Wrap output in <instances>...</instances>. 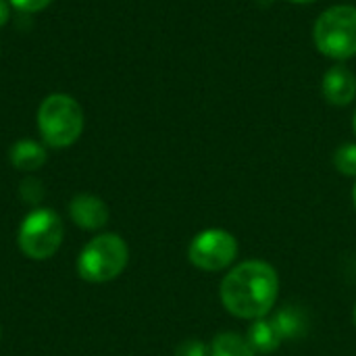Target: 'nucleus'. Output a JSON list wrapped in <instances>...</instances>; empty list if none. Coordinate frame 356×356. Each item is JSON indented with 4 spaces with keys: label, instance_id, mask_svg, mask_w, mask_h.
I'll return each mask as SVG.
<instances>
[{
    "label": "nucleus",
    "instance_id": "obj_1",
    "mask_svg": "<svg viewBox=\"0 0 356 356\" xmlns=\"http://www.w3.org/2000/svg\"><path fill=\"white\" fill-rule=\"evenodd\" d=\"M280 296V275L273 265L261 259L242 261L225 273L219 298L225 311L244 321L269 317Z\"/></svg>",
    "mask_w": 356,
    "mask_h": 356
},
{
    "label": "nucleus",
    "instance_id": "obj_2",
    "mask_svg": "<svg viewBox=\"0 0 356 356\" xmlns=\"http://www.w3.org/2000/svg\"><path fill=\"white\" fill-rule=\"evenodd\" d=\"M38 129L46 146L69 148L83 131V108L69 94H50L38 108Z\"/></svg>",
    "mask_w": 356,
    "mask_h": 356
},
{
    "label": "nucleus",
    "instance_id": "obj_3",
    "mask_svg": "<svg viewBox=\"0 0 356 356\" xmlns=\"http://www.w3.org/2000/svg\"><path fill=\"white\" fill-rule=\"evenodd\" d=\"M127 261V242L119 234H100L81 248L77 257V275L90 284H106L125 271Z\"/></svg>",
    "mask_w": 356,
    "mask_h": 356
},
{
    "label": "nucleus",
    "instance_id": "obj_4",
    "mask_svg": "<svg viewBox=\"0 0 356 356\" xmlns=\"http://www.w3.org/2000/svg\"><path fill=\"white\" fill-rule=\"evenodd\" d=\"M313 40L317 50L334 60L356 56V6L338 4L327 8L315 21Z\"/></svg>",
    "mask_w": 356,
    "mask_h": 356
},
{
    "label": "nucleus",
    "instance_id": "obj_5",
    "mask_svg": "<svg viewBox=\"0 0 356 356\" xmlns=\"http://www.w3.org/2000/svg\"><path fill=\"white\" fill-rule=\"evenodd\" d=\"M65 238L63 219L52 209H33L21 221L17 242L21 252L33 261H46L56 254Z\"/></svg>",
    "mask_w": 356,
    "mask_h": 356
},
{
    "label": "nucleus",
    "instance_id": "obj_6",
    "mask_svg": "<svg viewBox=\"0 0 356 356\" xmlns=\"http://www.w3.org/2000/svg\"><path fill=\"white\" fill-rule=\"evenodd\" d=\"M238 240L234 234L211 227L194 236L188 246V261L207 273H217L234 265L238 257Z\"/></svg>",
    "mask_w": 356,
    "mask_h": 356
},
{
    "label": "nucleus",
    "instance_id": "obj_7",
    "mask_svg": "<svg viewBox=\"0 0 356 356\" xmlns=\"http://www.w3.org/2000/svg\"><path fill=\"white\" fill-rule=\"evenodd\" d=\"M69 217L77 227L96 232L108 223L111 213L102 198H98L94 194H77L69 202Z\"/></svg>",
    "mask_w": 356,
    "mask_h": 356
},
{
    "label": "nucleus",
    "instance_id": "obj_8",
    "mask_svg": "<svg viewBox=\"0 0 356 356\" xmlns=\"http://www.w3.org/2000/svg\"><path fill=\"white\" fill-rule=\"evenodd\" d=\"M321 92L330 104L346 106L356 98V75L346 65H334L323 75Z\"/></svg>",
    "mask_w": 356,
    "mask_h": 356
},
{
    "label": "nucleus",
    "instance_id": "obj_9",
    "mask_svg": "<svg viewBox=\"0 0 356 356\" xmlns=\"http://www.w3.org/2000/svg\"><path fill=\"white\" fill-rule=\"evenodd\" d=\"M246 340L248 344L254 348L257 355H271L275 350H280V346L284 344V338L273 321V317H263L250 323L248 332H246Z\"/></svg>",
    "mask_w": 356,
    "mask_h": 356
},
{
    "label": "nucleus",
    "instance_id": "obj_10",
    "mask_svg": "<svg viewBox=\"0 0 356 356\" xmlns=\"http://www.w3.org/2000/svg\"><path fill=\"white\" fill-rule=\"evenodd\" d=\"M8 159L15 169H19L23 173H31V171H38L46 163V148H44V144H40L35 140L23 138L10 146Z\"/></svg>",
    "mask_w": 356,
    "mask_h": 356
},
{
    "label": "nucleus",
    "instance_id": "obj_11",
    "mask_svg": "<svg viewBox=\"0 0 356 356\" xmlns=\"http://www.w3.org/2000/svg\"><path fill=\"white\" fill-rule=\"evenodd\" d=\"M273 321L284 338L286 340H300L307 332H309V321H307V315L305 311H300L298 307H286V309H280L275 315H273Z\"/></svg>",
    "mask_w": 356,
    "mask_h": 356
},
{
    "label": "nucleus",
    "instance_id": "obj_12",
    "mask_svg": "<svg viewBox=\"0 0 356 356\" xmlns=\"http://www.w3.org/2000/svg\"><path fill=\"white\" fill-rule=\"evenodd\" d=\"M211 356H257L254 348L236 332H221L211 342Z\"/></svg>",
    "mask_w": 356,
    "mask_h": 356
},
{
    "label": "nucleus",
    "instance_id": "obj_13",
    "mask_svg": "<svg viewBox=\"0 0 356 356\" xmlns=\"http://www.w3.org/2000/svg\"><path fill=\"white\" fill-rule=\"evenodd\" d=\"M334 167L346 177H356V144H342L334 152Z\"/></svg>",
    "mask_w": 356,
    "mask_h": 356
},
{
    "label": "nucleus",
    "instance_id": "obj_14",
    "mask_svg": "<svg viewBox=\"0 0 356 356\" xmlns=\"http://www.w3.org/2000/svg\"><path fill=\"white\" fill-rule=\"evenodd\" d=\"M19 192H21V198L29 204H38L44 196V188L38 177H25L19 186Z\"/></svg>",
    "mask_w": 356,
    "mask_h": 356
},
{
    "label": "nucleus",
    "instance_id": "obj_15",
    "mask_svg": "<svg viewBox=\"0 0 356 356\" xmlns=\"http://www.w3.org/2000/svg\"><path fill=\"white\" fill-rule=\"evenodd\" d=\"M173 356H211V348L198 338H188L181 344H177Z\"/></svg>",
    "mask_w": 356,
    "mask_h": 356
},
{
    "label": "nucleus",
    "instance_id": "obj_16",
    "mask_svg": "<svg viewBox=\"0 0 356 356\" xmlns=\"http://www.w3.org/2000/svg\"><path fill=\"white\" fill-rule=\"evenodd\" d=\"M10 2V6H15L17 10H21V13H40V10H44L52 0H8Z\"/></svg>",
    "mask_w": 356,
    "mask_h": 356
},
{
    "label": "nucleus",
    "instance_id": "obj_17",
    "mask_svg": "<svg viewBox=\"0 0 356 356\" xmlns=\"http://www.w3.org/2000/svg\"><path fill=\"white\" fill-rule=\"evenodd\" d=\"M10 19V2L8 0H0V27L6 25Z\"/></svg>",
    "mask_w": 356,
    "mask_h": 356
},
{
    "label": "nucleus",
    "instance_id": "obj_18",
    "mask_svg": "<svg viewBox=\"0 0 356 356\" xmlns=\"http://www.w3.org/2000/svg\"><path fill=\"white\" fill-rule=\"evenodd\" d=\"M353 204H355V211H356V184H355V188H353Z\"/></svg>",
    "mask_w": 356,
    "mask_h": 356
},
{
    "label": "nucleus",
    "instance_id": "obj_19",
    "mask_svg": "<svg viewBox=\"0 0 356 356\" xmlns=\"http://www.w3.org/2000/svg\"><path fill=\"white\" fill-rule=\"evenodd\" d=\"M292 2H298V4H307V2H315V0H292Z\"/></svg>",
    "mask_w": 356,
    "mask_h": 356
},
{
    "label": "nucleus",
    "instance_id": "obj_20",
    "mask_svg": "<svg viewBox=\"0 0 356 356\" xmlns=\"http://www.w3.org/2000/svg\"><path fill=\"white\" fill-rule=\"evenodd\" d=\"M353 129H355V134H356V111H355V117H353Z\"/></svg>",
    "mask_w": 356,
    "mask_h": 356
},
{
    "label": "nucleus",
    "instance_id": "obj_21",
    "mask_svg": "<svg viewBox=\"0 0 356 356\" xmlns=\"http://www.w3.org/2000/svg\"><path fill=\"white\" fill-rule=\"evenodd\" d=\"M353 319H355V325H356V302H355V311H353Z\"/></svg>",
    "mask_w": 356,
    "mask_h": 356
},
{
    "label": "nucleus",
    "instance_id": "obj_22",
    "mask_svg": "<svg viewBox=\"0 0 356 356\" xmlns=\"http://www.w3.org/2000/svg\"><path fill=\"white\" fill-rule=\"evenodd\" d=\"M0 338H2V330H0Z\"/></svg>",
    "mask_w": 356,
    "mask_h": 356
}]
</instances>
